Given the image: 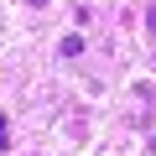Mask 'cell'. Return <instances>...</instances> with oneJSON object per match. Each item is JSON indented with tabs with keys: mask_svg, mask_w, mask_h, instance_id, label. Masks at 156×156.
<instances>
[{
	"mask_svg": "<svg viewBox=\"0 0 156 156\" xmlns=\"http://www.w3.org/2000/svg\"><path fill=\"white\" fill-rule=\"evenodd\" d=\"M151 151H156V135H151Z\"/></svg>",
	"mask_w": 156,
	"mask_h": 156,
	"instance_id": "cell-3",
	"label": "cell"
},
{
	"mask_svg": "<svg viewBox=\"0 0 156 156\" xmlns=\"http://www.w3.org/2000/svg\"><path fill=\"white\" fill-rule=\"evenodd\" d=\"M146 31H151V37H156V5H151V11H146Z\"/></svg>",
	"mask_w": 156,
	"mask_h": 156,
	"instance_id": "cell-2",
	"label": "cell"
},
{
	"mask_svg": "<svg viewBox=\"0 0 156 156\" xmlns=\"http://www.w3.org/2000/svg\"><path fill=\"white\" fill-rule=\"evenodd\" d=\"M83 52V37H62V57H78Z\"/></svg>",
	"mask_w": 156,
	"mask_h": 156,
	"instance_id": "cell-1",
	"label": "cell"
}]
</instances>
